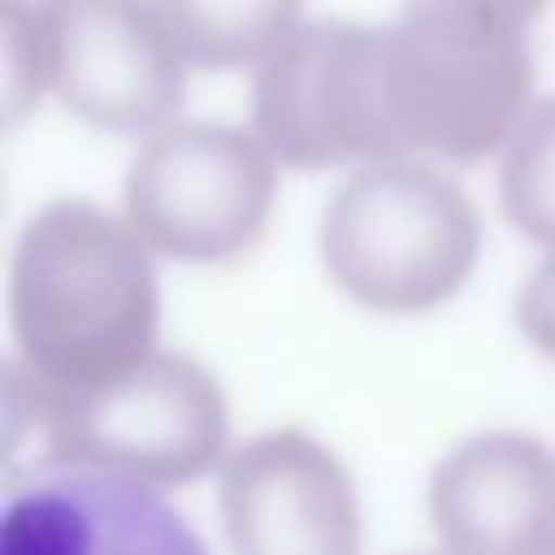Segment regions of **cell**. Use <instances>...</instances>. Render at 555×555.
Here are the masks:
<instances>
[{
    "instance_id": "1",
    "label": "cell",
    "mask_w": 555,
    "mask_h": 555,
    "mask_svg": "<svg viewBox=\"0 0 555 555\" xmlns=\"http://www.w3.org/2000/svg\"><path fill=\"white\" fill-rule=\"evenodd\" d=\"M17 364L48 390H95L156 351L160 291L152 247L91 199H52L9 260Z\"/></svg>"
},
{
    "instance_id": "2",
    "label": "cell",
    "mask_w": 555,
    "mask_h": 555,
    "mask_svg": "<svg viewBox=\"0 0 555 555\" xmlns=\"http://www.w3.org/2000/svg\"><path fill=\"white\" fill-rule=\"evenodd\" d=\"M4 434V451L35 442L26 473L104 468L147 486H186L225 460L230 408L217 377L182 351H152L126 377L78 395L48 390L9 360Z\"/></svg>"
},
{
    "instance_id": "3",
    "label": "cell",
    "mask_w": 555,
    "mask_h": 555,
    "mask_svg": "<svg viewBox=\"0 0 555 555\" xmlns=\"http://www.w3.org/2000/svg\"><path fill=\"white\" fill-rule=\"evenodd\" d=\"M477 251L481 221L473 199L412 156L356 165L321 212L330 282L386 317L447 304L468 282Z\"/></svg>"
},
{
    "instance_id": "4",
    "label": "cell",
    "mask_w": 555,
    "mask_h": 555,
    "mask_svg": "<svg viewBox=\"0 0 555 555\" xmlns=\"http://www.w3.org/2000/svg\"><path fill=\"white\" fill-rule=\"evenodd\" d=\"M386 26L299 22L251 65V130L291 169H338L408 156L382 78Z\"/></svg>"
},
{
    "instance_id": "5",
    "label": "cell",
    "mask_w": 555,
    "mask_h": 555,
    "mask_svg": "<svg viewBox=\"0 0 555 555\" xmlns=\"http://www.w3.org/2000/svg\"><path fill=\"white\" fill-rule=\"evenodd\" d=\"M278 156L256 130L169 121L126 169V221L160 256L217 264L243 256L269 225Z\"/></svg>"
},
{
    "instance_id": "6",
    "label": "cell",
    "mask_w": 555,
    "mask_h": 555,
    "mask_svg": "<svg viewBox=\"0 0 555 555\" xmlns=\"http://www.w3.org/2000/svg\"><path fill=\"white\" fill-rule=\"evenodd\" d=\"M386 104L408 156L477 165L533 108L529 39H468L416 22L386 26Z\"/></svg>"
},
{
    "instance_id": "7",
    "label": "cell",
    "mask_w": 555,
    "mask_h": 555,
    "mask_svg": "<svg viewBox=\"0 0 555 555\" xmlns=\"http://www.w3.org/2000/svg\"><path fill=\"white\" fill-rule=\"evenodd\" d=\"M48 91L87 126L152 134L186 91V52L160 0H39Z\"/></svg>"
},
{
    "instance_id": "8",
    "label": "cell",
    "mask_w": 555,
    "mask_h": 555,
    "mask_svg": "<svg viewBox=\"0 0 555 555\" xmlns=\"http://www.w3.org/2000/svg\"><path fill=\"white\" fill-rule=\"evenodd\" d=\"M234 555H360V503L343 460L304 429L260 434L221 460Z\"/></svg>"
},
{
    "instance_id": "9",
    "label": "cell",
    "mask_w": 555,
    "mask_h": 555,
    "mask_svg": "<svg viewBox=\"0 0 555 555\" xmlns=\"http://www.w3.org/2000/svg\"><path fill=\"white\" fill-rule=\"evenodd\" d=\"M0 555H208L199 533L147 486L104 468L9 477Z\"/></svg>"
},
{
    "instance_id": "10",
    "label": "cell",
    "mask_w": 555,
    "mask_h": 555,
    "mask_svg": "<svg viewBox=\"0 0 555 555\" xmlns=\"http://www.w3.org/2000/svg\"><path fill=\"white\" fill-rule=\"evenodd\" d=\"M447 555H538L555 538V451L520 429L473 434L429 477Z\"/></svg>"
},
{
    "instance_id": "11",
    "label": "cell",
    "mask_w": 555,
    "mask_h": 555,
    "mask_svg": "<svg viewBox=\"0 0 555 555\" xmlns=\"http://www.w3.org/2000/svg\"><path fill=\"white\" fill-rule=\"evenodd\" d=\"M195 69H243L273 52L304 13V0H160Z\"/></svg>"
},
{
    "instance_id": "12",
    "label": "cell",
    "mask_w": 555,
    "mask_h": 555,
    "mask_svg": "<svg viewBox=\"0 0 555 555\" xmlns=\"http://www.w3.org/2000/svg\"><path fill=\"white\" fill-rule=\"evenodd\" d=\"M499 199L507 221L538 247H555V95L533 100L503 147Z\"/></svg>"
},
{
    "instance_id": "13",
    "label": "cell",
    "mask_w": 555,
    "mask_h": 555,
    "mask_svg": "<svg viewBox=\"0 0 555 555\" xmlns=\"http://www.w3.org/2000/svg\"><path fill=\"white\" fill-rule=\"evenodd\" d=\"M0 48H4V121H22L48 91V39L39 22V0L0 4Z\"/></svg>"
},
{
    "instance_id": "14",
    "label": "cell",
    "mask_w": 555,
    "mask_h": 555,
    "mask_svg": "<svg viewBox=\"0 0 555 555\" xmlns=\"http://www.w3.org/2000/svg\"><path fill=\"white\" fill-rule=\"evenodd\" d=\"M546 0H399V17L468 35V39H529Z\"/></svg>"
},
{
    "instance_id": "15",
    "label": "cell",
    "mask_w": 555,
    "mask_h": 555,
    "mask_svg": "<svg viewBox=\"0 0 555 555\" xmlns=\"http://www.w3.org/2000/svg\"><path fill=\"white\" fill-rule=\"evenodd\" d=\"M516 325L529 347L555 360V247L538 260V269L516 291Z\"/></svg>"
},
{
    "instance_id": "16",
    "label": "cell",
    "mask_w": 555,
    "mask_h": 555,
    "mask_svg": "<svg viewBox=\"0 0 555 555\" xmlns=\"http://www.w3.org/2000/svg\"><path fill=\"white\" fill-rule=\"evenodd\" d=\"M538 555H555V538H551V542H546V546H542Z\"/></svg>"
}]
</instances>
